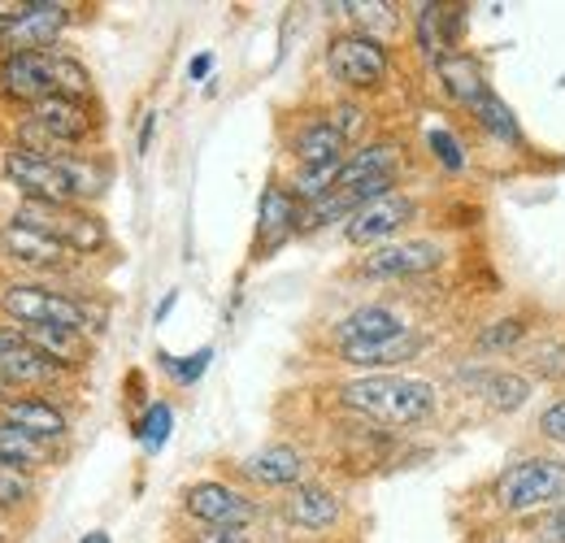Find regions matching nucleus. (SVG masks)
Returning <instances> with one entry per match:
<instances>
[{
    "label": "nucleus",
    "instance_id": "obj_1",
    "mask_svg": "<svg viewBox=\"0 0 565 543\" xmlns=\"http://www.w3.org/2000/svg\"><path fill=\"white\" fill-rule=\"evenodd\" d=\"M335 401L370 422H387V426H418L439 408V392L426 379L409 374H365L340 383Z\"/></svg>",
    "mask_w": 565,
    "mask_h": 543
},
{
    "label": "nucleus",
    "instance_id": "obj_2",
    "mask_svg": "<svg viewBox=\"0 0 565 543\" xmlns=\"http://www.w3.org/2000/svg\"><path fill=\"white\" fill-rule=\"evenodd\" d=\"M492 504L513 518L565 504V461L553 453H531V457L509 461L492 478Z\"/></svg>",
    "mask_w": 565,
    "mask_h": 543
},
{
    "label": "nucleus",
    "instance_id": "obj_3",
    "mask_svg": "<svg viewBox=\"0 0 565 543\" xmlns=\"http://www.w3.org/2000/svg\"><path fill=\"white\" fill-rule=\"evenodd\" d=\"M0 309L22 322V327H53V331H71V336H87L96 331V309L78 296L40 287V283H9L0 287Z\"/></svg>",
    "mask_w": 565,
    "mask_h": 543
},
{
    "label": "nucleus",
    "instance_id": "obj_4",
    "mask_svg": "<svg viewBox=\"0 0 565 543\" xmlns=\"http://www.w3.org/2000/svg\"><path fill=\"white\" fill-rule=\"evenodd\" d=\"M327 70L349 92H374L387 83L392 57H387V44L379 35L344 31V35H331V44H327Z\"/></svg>",
    "mask_w": 565,
    "mask_h": 543
},
{
    "label": "nucleus",
    "instance_id": "obj_5",
    "mask_svg": "<svg viewBox=\"0 0 565 543\" xmlns=\"http://www.w3.org/2000/svg\"><path fill=\"white\" fill-rule=\"evenodd\" d=\"M66 22H71L66 4H53V0L18 4L0 22V49H4V57H13V53H53V40L66 31Z\"/></svg>",
    "mask_w": 565,
    "mask_h": 543
},
{
    "label": "nucleus",
    "instance_id": "obj_6",
    "mask_svg": "<svg viewBox=\"0 0 565 543\" xmlns=\"http://www.w3.org/2000/svg\"><path fill=\"white\" fill-rule=\"evenodd\" d=\"M13 222L53 235V239L66 244L71 253H100L105 239H109L105 226H100V217H92V213H83V209H74V204H31L26 201L18 213H13Z\"/></svg>",
    "mask_w": 565,
    "mask_h": 543
},
{
    "label": "nucleus",
    "instance_id": "obj_7",
    "mask_svg": "<svg viewBox=\"0 0 565 543\" xmlns=\"http://www.w3.org/2000/svg\"><path fill=\"white\" fill-rule=\"evenodd\" d=\"M444 262H448V248L439 239H392V244L370 248L356 262V274L392 283V278H423V274L439 270Z\"/></svg>",
    "mask_w": 565,
    "mask_h": 543
},
{
    "label": "nucleus",
    "instance_id": "obj_8",
    "mask_svg": "<svg viewBox=\"0 0 565 543\" xmlns=\"http://www.w3.org/2000/svg\"><path fill=\"white\" fill-rule=\"evenodd\" d=\"M414 213H418L414 196L387 192V196L370 201L365 209H356L353 217H349V226H344V239L370 253V248H379V244H392V239L414 222Z\"/></svg>",
    "mask_w": 565,
    "mask_h": 543
},
{
    "label": "nucleus",
    "instance_id": "obj_9",
    "mask_svg": "<svg viewBox=\"0 0 565 543\" xmlns=\"http://www.w3.org/2000/svg\"><path fill=\"white\" fill-rule=\"evenodd\" d=\"M183 509H188L196 522H205L210 531L248 526V522L257 518V504H253L244 491L226 487V482H192V487L183 491Z\"/></svg>",
    "mask_w": 565,
    "mask_h": 543
},
{
    "label": "nucleus",
    "instance_id": "obj_10",
    "mask_svg": "<svg viewBox=\"0 0 565 543\" xmlns=\"http://www.w3.org/2000/svg\"><path fill=\"white\" fill-rule=\"evenodd\" d=\"M0 92L22 105H40L57 96V74H53V53H13L0 62Z\"/></svg>",
    "mask_w": 565,
    "mask_h": 543
},
{
    "label": "nucleus",
    "instance_id": "obj_11",
    "mask_svg": "<svg viewBox=\"0 0 565 543\" xmlns=\"http://www.w3.org/2000/svg\"><path fill=\"white\" fill-rule=\"evenodd\" d=\"M31 127H40L44 136L53 139L62 152L83 143V139L96 131V118L87 114L83 100H66V96H49L40 105H31Z\"/></svg>",
    "mask_w": 565,
    "mask_h": 543
},
{
    "label": "nucleus",
    "instance_id": "obj_12",
    "mask_svg": "<svg viewBox=\"0 0 565 543\" xmlns=\"http://www.w3.org/2000/svg\"><path fill=\"white\" fill-rule=\"evenodd\" d=\"M282 518L291 522V526H300V531H331V526H340V518H344V500L331 491V487H318V482H300V487H291L287 496H282Z\"/></svg>",
    "mask_w": 565,
    "mask_h": 543
},
{
    "label": "nucleus",
    "instance_id": "obj_13",
    "mask_svg": "<svg viewBox=\"0 0 565 543\" xmlns=\"http://www.w3.org/2000/svg\"><path fill=\"white\" fill-rule=\"evenodd\" d=\"M300 217H305V204L291 196V188L270 183L257 204V257L275 253L282 239H291L300 231Z\"/></svg>",
    "mask_w": 565,
    "mask_h": 543
},
{
    "label": "nucleus",
    "instance_id": "obj_14",
    "mask_svg": "<svg viewBox=\"0 0 565 543\" xmlns=\"http://www.w3.org/2000/svg\"><path fill=\"white\" fill-rule=\"evenodd\" d=\"M414 331L409 318L396 309V305H361L353 313H344L335 322V348H349V343H374V340H392V336H405Z\"/></svg>",
    "mask_w": 565,
    "mask_h": 543
},
{
    "label": "nucleus",
    "instance_id": "obj_15",
    "mask_svg": "<svg viewBox=\"0 0 565 543\" xmlns=\"http://www.w3.org/2000/svg\"><path fill=\"white\" fill-rule=\"evenodd\" d=\"M305 470H309V461L291 444H266V448H257V453H248L239 461V475L248 478V482H257V487H287V491L305 482Z\"/></svg>",
    "mask_w": 565,
    "mask_h": 543
},
{
    "label": "nucleus",
    "instance_id": "obj_16",
    "mask_svg": "<svg viewBox=\"0 0 565 543\" xmlns=\"http://www.w3.org/2000/svg\"><path fill=\"white\" fill-rule=\"evenodd\" d=\"M291 157H296L300 170L335 166V161L349 157V139H344V131L331 123V114H327V118H309V123L291 136Z\"/></svg>",
    "mask_w": 565,
    "mask_h": 543
},
{
    "label": "nucleus",
    "instance_id": "obj_17",
    "mask_svg": "<svg viewBox=\"0 0 565 543\" xmlns=\"http://www.w3.org/2000/svg\"><path fill=\"white\" fill-rule=\"evenodd\" d=\"M0 248H4V257L22 262V266H40V270H53V266H62V262L71 257L66 244H57L53 235L31 231V226H22V222H9V226L0 231Z\"/></svg>",
    "mask_w": 565,
    "mask_h": 543
},
{
    "label": "nucleus",
    "instance_id": "obj_18",
    "mask_svg": "<svg viewBox=\"0 0 565 543\" xmlns=\"http://www.w3.org/2000/svg\"><path fill=\"white\" fill-rule=\"evenodd\" d=\"M0 417H4L9 426H18L22 435L40 439V444H53V439H62V435L71 430L66 413H62L57 405H49V401H40V396H26V401H0Z\"/></svg>",
    "mask_w": 565,
    "mask_h": 543
},
{
    "label": "nucleus",
    "instance_id": "obj_19",
    "mask_svg": "<svg viewBox=\"0 0 565 543\" xmlns=\"http://www.w3.org/2000/svg\"><path fill=\"white\" fill-rule=\"evenodd\" d=\"M418 352H423V336H418V327H414V331L392 336V340L349 343V348H340V361H344V365H353V370H387V365L414 361Z\"/></svg>",
    "mask_w": 565,
    "mask_h": 543
},
{
    "label": "nucleus",
    "instance_id": "obj_20",
    "mask_svg": "<svg viewBox=\"0 0 565 543\" xmlns=\"http://www.w3.org/2000/svg\"><path fill=\"white\" fill-rule=\"evenodd\" d=\"M466 379L475 383V396H483L495 413H513L531 401V379L513 370H466Z\"/></svg>",
    "mask_w": 565,
    "mask_h": 543
},
{
    "label": "nucleus",
    "instance_id": "obj_21",
    "mask_svg": "<svg viewBox=\"0 0 565 543\" xmlns=\"http://www.w3.org/2000/svg\"><path fill=\"white\" fill-rule=\"evenodd\" d=\"M0 379H9L13 387L18 383H53V379H62V365L26 340H18L13 348L0 352Z\"/></svg>",
    "mask_w": 565,
    "mask_h": 543
},
{
    "label": "nucleus",
    "instance_id": "obj_22",
    "mask_svg": "<svg viewBox=\"0 0 565 543\" xmlns=\"http://www.w3.org/2000/svg\"><path fill=\"white\" fill-rule=\"evenodd\" d=\"M435 78H439V87L448 92V100H457V105H470L488 83H483V70L475 57H466V53H452V57H444L439 66H435Z\"/></svg>",
    "mask_w": 565,
    "mask_h": 543
},
{
    "label": "nucleus",
    "instance_id": "obj_23",
    "mask_svg": "<svg viewBox=\"0 0 565 543\" xmlns=\"http://www.w3.org/2000/svg\"><path fill=\"white\" fill-rule=\"evenodd\" d=\"M466 109H470V114L479 118V127H483L488 136L500 139V143H518V148L526 143V139H522V127H518V118H513V109H509V105L495 96L492 87H483V92H479V96H475Z\"/></svg>",
    "mask_w": 565,
    "mask_h": 543
},
{
    "label": "nucleus",
    "instance_id": "obj_24",
    "mask_svg": "<svg viewBox=\"0 0 565 543\" xmlns=\"http://www.w3.org/2000/svg\"><path fill=\"white\" fill-rule=\"evenodd\" d=\"M49 444H40V439H31V435H22L18 426H9V422H0V466H9V470H22V475H31V470H40V466H49Z\"/></svg>",
    "mask_w": 565,
    "mask_h": 543
},
{
    "label": "nucleus",
    "instance_id": "obj_25",
    "mask_svg": "<svg viewBox=\"0 0 565 543\" xmlns=\"http://www.w3.org/2000/svg\"><path fill=\"white\" fill-rule=\"evenodd\" d=\"M414 40H418L426 62H435V66L444 57H452L448 35H444V4H418V13H414Z\"/></svg>",
    "mask_w": 565,
    "mask_h": 543
},
{
    "label": "nucleus",
    "instance_id": "obj_26",
    "mask_svg": "<svg viewBox=\"0 0 565 543\" xmlns=\"http://www.w3.org/2000/svg\"><path fill=\"white\" fill-rule=\"evenodd\" d=\"M526 336H531V322L522 313H509V318H495L479 331V348L483 352H513Z\"/></svg>",
    "mask_w": 565,
    "mask_h": 543
},
{
    "label": "nucleus",
    "instance_id": "obj_27",
    "mask_svg": "<svg viewBox=\"0 0 565 543\" xmlns=\"http://www.w3.org/2000/svg\"><path fill=\"white\" fill-rule=\"evenodd\" d=\"M53 74H57V96H66V100H87L92 96V74L83 62H74L66 53H53Z\"/></svg>",
    "mask_w": 565,
    "mask_h": 543
},
{
    "label": "nucleus",
    "instance_id": "obj_28",
    "mask_svg": "<svg viewBox=\"0 0 565 543\" xmlns=\"http://www.w3.org/2000/svg\"><path fill=\"white\" fill-rule=\"evenodd\" d=\"M170 426H174V413H170L166 401H157V405H148V413L136 422V439H140L148 453H157V448H166Z\"/></svg>",
    "mask_w": 565,
    "mask_h": 543
},
{
    "label": "nucleus",
    "instance_id": "obj_29",
    "mask_svg": "<svg viewBox=\"0 0 565 543\" xmlns=\"http://www.w3.org/2000/svg\"><path fill=\"white\" fill-rule=\"evenodd\" d=\"M531 370L540 374V379H565V340L562 336H553L548 343H540L535 352H531Z\"/></svg>",
    "mask_w": 565,
    "mask_h": 543
},
{
    "label": "nucleus",
    "instance_id": "obj_30",
    "mask_svg": "<svg viewBox=\"0 0 565 543\" xmlns=\"http://www.w3.org/2000/svg\"><path fill=\"white\" fill-rule=\"evenodd\" d=\"M426 143H430V157H435L444 170H461V166H466V148H461V139L452 136L448 127H435V131L426 136Z\"/></svg>",
    "mask_w": 565,
    "mask_h": 543
},
{
    "label": "nucleus",
    "instance_id": "obj_31",
    "mask_svg": "<svg viewBox=\"0 0 565 543\" xmlns=\"http://www.w3.org/2000/svg\"><path fill=\"white\" fill-rule=\"evenodd\" d=\"M210 348H201L196 356H170V352H161V370L174 379V383H196L201 374H205V365H210Z\"/></svg>",
    "mask_w": 565,
    "mask_h": 543
},
{
    "label": "nucleus",
    "instance_id": "obj_32",
    "mask_svg": "<svg viewBox=\"0 0 565 543\" xmlns=\"http://www.w3.org/2000/svg\"><path fill=\"white\" fill-rule=\"evenodd\" d=\"M31 496H35L31 478L22 475V470H9V466H0V509H18V504H26Z\"/></svg>",
    "mask_w": 565,
    "mask_h": 543
},
{
    "label": "nucleus",
    "instance_id": "obj_33",
    "mask_svg": "<svg viewBox=\"0 0 565 543\" xmlns=\"http://www.w3.org/2000/svg\"><path fill=\"white\" fill-rule=\"evenodd\" d=\"M535 430L544 439H553V444H565V401H553V405L544 408L540 422H535Z\"/></svg>",
    "mask_w": 565,
    "mask_h": 543
},
{
    "label": "nucleus",
    "instance_id": "obj_34",
    "mask_svg": "<svg viewBox=\"0 0 565 543\" xmlns=\"http://www.w3.org/2000/svg\"><path fill=\"white\" fill-rule=\"evenodd\" d=\"M344 13H353L361 26H392L396 22L392 4H344Z\"/></svg>",
    "mask_w": 565,
    "mask_h": 543
},
{
    "label": "nucleus",
    "instance_id": "obj_35",
    "mask_svg": "<svg viewBox=\"0 0 565 543\" xmlns=\"http://www.w3.org/2000/svg\"><path fill=\"white\" fill-rule=\"evenodd\" d=\"M544 540L565 543V504H557V509H548V518H544Z\"/></svg>",
    "mask_w": 565,
    "mask_h": 543
},
{
    "label": "nucleus",
    "instance_id": "obj_36",
    "mask_svg": "<svg viewBox=\"0 0 565 543\" xmlns=\"http://www.w3.org/2000/svg\"><path fill=\"white\" fill-rule=\"evenodd\" d=\"M201 543H253L248 526H226V531H210Z\"/></svg>",
    "mask_w": 565,
    "mask_h": 543
},
{
    "label": "nucleus",
    "instance_id": "obj_37",
    "mask_svg": "<svg viewBox=\"0 0 565 543\" xmlns=\"http://www.w3.org/2000/svg\"><path fill=\"white\" fill-rule=\"evenodd\" d=\"M210 66H213V57L205 53V57H196V62L188 66V74H192V78H205V74H210Z\"/></svg>",
    "mask_w": 565,
    "mask_h": 543
},
{
    "label": "nucleus",
    "instance_id": "obj_38",
    "mask_svg": "<svg viewBox=\"0 0 565 543\" xmlns=\"http://www.w3.org/2000/svg\"><path fill=\"white\" fill-rule=\"evenodd\" d=\"M22 340V336H18V331H9V327H0V352H4V348H13V343Z\"/></svg>",
    "mask_w": 565,
    "mask_h": 543
},
{
    "label": "nucleus",
    "instance_id": "obj_39",
    "mask_svg": "<svg viewBox=\"0 0 565 543\" xmlns=\"http://www.w3.org/2000/svg\"><path fill=\"white\" fill-rule=\"evenodd\" d=\"M78 543H109V535H105V531H87Z\"/></svg>",
    "mask_w": 565,
    "mask_h": 543
}]
</instances>
